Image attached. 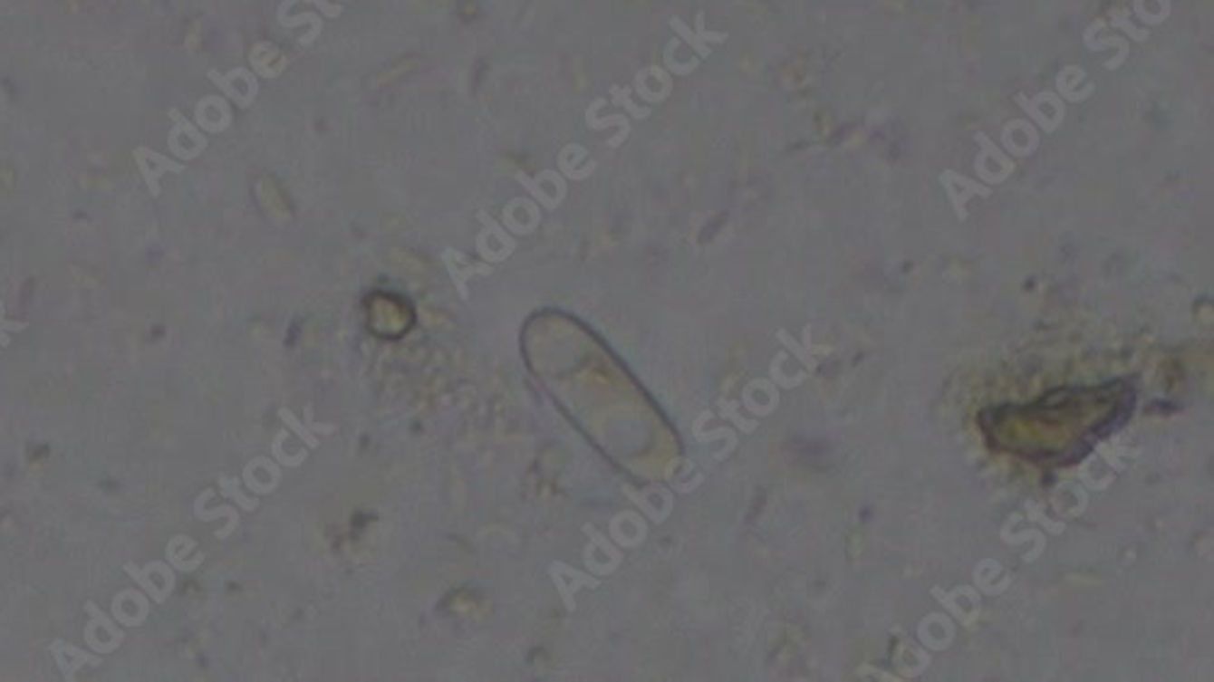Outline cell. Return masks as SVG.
<instances>
[{
    "mask_svg": "<svg viewBox=\"0 0 1214 682\" xmlns=\"http://www.w3.org/2000/svg\"><path fill=\"white\" fill-rule=\"evenodd\" d=\"M1016 102L1023 107L1025 112L1030 114L1032 120L1040 124L1045 131H1055L1064 120V102L1062 98L1056 95V92H1045V98H1042V92L1037 98H1027L1023 92H1017Z\"/></svg>",
    "mask_w": 1214,
    "mask_h": 682,
    "instance_id": "obj_3",
    "label": "cell"
},
{
    "mask_svg": "<svg viewBox=\"0 0 1214 682\" xmlns=\"http://www.w3.org/2000/svg\"><path fill=\"white\" fill-rule=\"evenodd\" d=\"M124 571H127V576H131L137 581V585L141 591L153 600V602H166L170 598V592L175 588V573L170 571L168 563L160 562H151L146 563L144 569H137V563H124Z\"/></svg>",
    "mask_w": 1214,
    "mask_h": 682,
    "instance_id": "obj_2",
    "label": "cell"
},
{
    "mask_svg": "<svg viewBox=\"0 0 1214 682\" xmlns=\"http://www.w3.org/2000/svg\"><path fill=\"white\" fill-rule=\"evenodd\" d=\"M49 651L53 653V658H56V666H59L61 675H63V680H76L78 670L83 666L98 668L100 663H102L100 653L83 651V648H78V646L69 644V641H63V639L52 641Z\"/></svg>",
    "mask_w": 1214,
    "mask_h": 682,
    "instance_id": "obj_4",
    "label": "cell"
},
{
    "mask_svg": "<svg viewBox=\"0 0 1214 682\" xmlns=\"http://www.w3.org/2000/svg\"><path fill=\"white\" fill-rule=\"evenodd\" d=\"M1110 23H1113V27H1117V30L1127 32V37L1134 39V42H1146V39H1149V30H1142L1137 24H1132V20L1127 17V10L1122 8L1113 10V13H1110Z\"/></svg>",
    "mask_w": 1214,
    "mask_h": 682,
    "instance_id": "obj_10",
    "label": "cell"
},
{
    "mask_svg": "<svg viewBox=\"0 0 1214 682\" xmlns=\"http://www.w3.org/2000/svg\"><path fill=\"white\" fill-rule=\"evenodd\" d=\"M134 158H137L139 173L144 175V182L149 192H151L153 197H159L160 195V175L168 173V170H175V173H182V163H175V160L166 158V156H160V153L151 151V149H137L134 151Z\"/></svg>",
    "mask_w": 1214,
    "mask_h": 682,
    "instance_id": "obj_6",
    "label": "cell"
},
{
    "mask_svg": "<svg viewBox=\"0 0 1214 682\" xmlns=\"http://www.w3.org/2000/svg\"><path fill=\"white\" fill-rule=\"evenodd\" d=\"M85 612L91 617V622L85 624L83 639L88 648H92L100 656L114 653L124 644V631L117 627L112 617H107L95 602H85Z\"/></svg>",
    "mask_w": 1214,
    "mask_h": 682,
    "instance_id": "obj_1",
    "label": "cell"
},
{
    "mask_svg": "<svg viewBox=\"0 0 1214 682\" xmlns=\"http://www.w3.org/2000/svg\"><path fill=\"white\" fill-rule=\"evenodd\" d=\"M1105 24L1108 20H1095V23L1084 32V44L1088 46V52H1103V49H1110V46H1115L1117 56L1115 59H1110L1105 63V69L1108 71H1117L1122 66L1127 56H1130V46H1127V39L1122 37H1108V39H1095V32L1105 30Z\"/></svg>",
    "mask_w": 1214,
    "mask_h": 682,
    "instance_id": "obj_7",
    "label": "cell"
},
{
    "mask_svg": "<svg viewBox=\"0 0 1214 682\" xmlns=\"http://www.w3.org/2000/svg\"><path fill=\"white\" fill-rule=\"evenodd\" d=\"M149 617V598L144 591L127 588L114 595L112 600V620L124 627H141Z\"/></svg>",
    "mask_w": 1214,
    "mask_h": 682,
    "instance_id": "obj_5",
    "label": "cell"
},
{
    "mask_svg": "<svg viewBox=\"0 0 1214 682\" xmlns=\"http://www.w3.org/2000/svg\"><path fill=\"white\" fill-rule=\"evenodd\" d=\"M1134 13L1142 23L1161 24L1171 17V0H1134Z\"/></svg>",
    "mask_w": 1214,
    "mask_h": 682,
    "instance_id": "obj_9",
    "label": "cell"
},
{
    "mask_svg": "<svg viewBox=\"0 0 1214 682\" xmlns=\"http://www.w3.org/2000/svg\"><path fill=\"white\" fill-rule=\"evenodd\" d=\"M0 328H3V331H8V333H20V331H27V328H30V323H27V321L5 319V302H0Z\"/></svg>",
    "mask_w": 1214,
    "mask_h": 682,
    "instance_id": "obj_12",
    "label": "cell"
},
{
    "mask_svg": "<svg viewBox=\"0 0 1214 682\" xmlns=\"http://www.w3.org/2000/svg\"><path fill=\"white\" fill-rule=\"evenodd\" d=\"M1085 78V71L1078 69V66H1066V69L1059 71V76H1056V88H1059V95L1066 98L1069 102H1081V100L1091 98L1093 95V83H1088L1084 91H1074V85L1081 83Z\"/></svg>",
    "mask_w": 1214,
    "mask_h": 682,
    "instance_id": "obj_8",
    "label": "cell"
},
{
    "mask_svg": "<svg viewBox=\"0 0 1214 682\" xmlns=\"http://www.w3.org/2000/svg\"><path fill=\"white\" fill-rule=\"evenodd\" d=\"M0 348L3 350L10 348V333L8 331H3V328H0Z\"/></svg>",
    "mask_w": 1214,
    "mask_h": 682,
    "instance_id": "obj_13",
    "label": "cell"
},
{
    "mask_svg": "<svg viewBox=\"0 0 1214 682\" xmlns=\"http://www.w3.org/2000/svg\"><path fill=\"white\" fill-rule=\"evenodd\" d=\"M670 27H673V30H676L678 34H680V39H685V42H688V44H690L692 49H695V52H698L699 56H702V59H707V56H709V46H707L705 39H699V37H698V32H690V30H688V27H685V24L680 23V20H678V17H673V20H670Z\"/></svg>",
    "mask_w": 1214,
    "mask_h": 682,
    "instance_id": "obj_11",
    "label": "cell"
}]
</instances>
